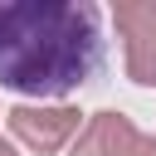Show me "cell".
I'll return each mask as SVG.
<instances>
[{
	"instance_id": "2",
	"label": "cell",
	"mask_w": 156,
	"mask_h": 156,
	"mask_svg": "<svg viewBox=\"0 0 156 156\" xmlns=\"http://www.w3.org/2000/svg\"><path fill=\"white\" fill-rule=\"evenodd\" d=\"M78 107H68V102H15L10 112H5V122H10V132L24 141V146H34V151H58V146H68L73 136H78Z\"/></svg>"
},
{
	"instance_id": "1",
	"label": "cell",
	"mask_w": 156,
	"mask_h": 156,
	"mask_svg": "<svg viewBox=\"0 0 156 156\" xmlns=\"http://www.w3.org/2000/svg\"><path fill=\"white\" fill-rule=\"evenodd\" d=\"M107 58L93 0H0V88L24 98H68Z\"/></svg>"
},
{
	"instance_id": "5",
	"label": "cell",
	"mask_w": 156,
	"mask_h": 156,
	"mask_svg": "<svg viewBox=\"0 0 156 156\" xmlns=\"http://www.w3.org/2000/svg\"><path fill=\"white\" fill-rule=\"evenodd\" d=\"M0 156H15V146H10V141H5V136H0Z\"/></svg>"
},
{
	"instance_id": "4",
	"label": "cell",
	"mask_w": 156,
	"mask_h": 156,
	"mask_svg": "<svg viewBox=\"0 0 156 156\" xmlns=\"http://www.w3.org/2000/svg\"><path fill=\"white\" fill-rule=\"evenodd\" d=\"M68 156H156V136H141L122 112H93Z\"/></svg>"
},
{
	"instance_id": "3",
	"label": "cell",
	"mask_w": 156,
	"mask_h": 156,
	"mask_svg": "<svg viewBox=\"0 0 156 156\" xmlns=\"http://www.w3.org/2000/svg\"><path fill=\"white\" fill-rule=\"evenodd\" d=\"M112 20H117V34L127 39V78L151 88L156 83V0H117Z\"/></svg>"
}]
</instances>
